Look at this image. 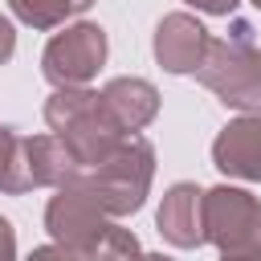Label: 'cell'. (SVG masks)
<instances>
[{
    "label": "cell",
    "instance_id": "6da1fadb",
    "mask_svg": "<svg viewBox=\"0 0 261 261\" xmlns=\"http://www.w3.org/2000/svg\"><path fill=\"white\" fill-rule=\"evenodd\" d=\"M45 228L53 245L69 249L77 261H139V241L130 228H118L82 188H57L45 208Z\"/></svg>",
    "mask_w": 261,
    "mask_h": 261
},
{
    "label": "cell",
    "instance_id": "7a4b0ae2",
    "mask_svg": "<svg viewBox=\"0 0 261 261\" xmlns=\"http://www.w3.org/2000/svg\"><path fill=\"white\" fill-rule=\"evenodd\" d=\"M151 175H155V147L143 135H130L106 159L77 167L69 188H82L106 216H126V212L143 208V200L151 192Z\"/></svg>",
    "mask_w": 261,
    "mask_h": 261
},
{
    "label": "cell",
    "instance_id": "3957f363",
    "mask_svg": "<svg viewBox=\"0 0 261 261\" xmlns=\"http://www.w3.org/2000/svg\"><path fill=\"white\" fill-rule=\"evenodd\" d=\"M196 77L232 110L261 114V45L249 20H232L228 37H212Z\"/></svg>",
    "mask_w": 261,
    "mask_h": 261
},
{
    "label": "cell",
    "instance_id": "277c9868",
    "mask_svg": "<svg viewBox=\"0 0 261 261\" xmlns=\"http://www.w3.org/2000/svg\"><path fill=\"white\" fill-rule=\"evenodd\" d=\"M45 122H49V130L73 151V159H77L82 167L106 159L122 139H130V135H122L118 122L106 114L102 94H98V90H86V86H77V90H53V98L45 102Z\"/></svg>",
    "mask_w": 261,
    "mask_h": 261
},
{
    "label": "cell",
    "instance_id": "5b68a950",
    "mask_svg": "<svg viewBox=\"0 0 261 261\" xmlns=\"http://www.w3.org/2000/svg\"><path fill=\"white\" fill-rule=\"evenodd\" d=\"M106 61V29L102 24H69L61 29L45 53H41V73L49 77L53 90H77V86H90V77L102 69Z\"/></svg>",
    "mask_w": 261,
    "mask_h": 261
},
{
    "label": "cell",
    "instance_id": "8992f818",
    "mask_svg": "<svg viewBox=\"0 0 261 261\" xmlns=\"http://www.w3.org/2000/svg\"><path fill=\"white\" fill-rule=\"evenodd\" d=\"M204 237L220 253L261 245V204L245 188H208L204 192Z\"/></svg>",
    "mask_w": 261,
    "mask_h": 261
},
{
    "label": "cell",
    "instance_id": "52a82bcc",
    "mask_svg": "<svg viewBox=\"0 0 261 261\" xmlns=\"http://www.w3.org/2000/svg\"><path fill=\"white\" fill-rule=\"evenodd\" d=\"M208 45H212L208 29L188 12H171L155 29V57L167 73H196Z\"/></svg>",
    "mask_w": 261,
    "mask_h": 261
},
{
    "label": "cell",
    "instance_id": "ba28073f",
    "mask_svg": "<svg viewBox=\"0 0 261 261\" xmlns=\"http://www.w3.org/2000/svg\"><path fill=\"white\" fill-rule=\"evenodd\" d=\"M159 232L175 249H196L204 245V188L196 184H171L163 204H159Z\"/></svg>",
    "mask_w": 261,
    "mask_h": 261
},
{
    "label": "cell",
    "instance_id": "9c48e42d",
    "mask_svg": "<svg viewBox=\"0 0 261 261\" xmlns=\"http://www.w3.org/2000/svg\"><path fill=\"white\" fill-rule=\"evenodd\" d=\"M212 163L237 179H261V114L228 122L212 143Z\"/></svg>",
    "mask_w": 261,
    "mask_h": 261
},
{
    "label": "cell",
    "instance_id": "30bf717a",
    "mask_svg": "<svg viewBox=\"0 0 261 261\" xmlns=\"http://www.w3.org/2000/svg\"><path fill=\"white\" fill-rule=\"evenodd\" d=\"M98 94H102V106H106V114L118 122L122 135L143 130V126L159 114V90H155L147 77H114V82H106Z\"/></svg>",
    "mask_w": 261,
    "mask_h": 261
},
{
    "label": "cell",
    "instance_id": "8fae6325",
    "mask_svg": "<svg viewBox=\"0 0 261 261\" xmlns=\"http://www.w3.org/2000/svg\"><path fill=\"white\" fill-rule=\"evenodd\" d=\"M29 188H37L33 159H29V135H16L12 126L0 122V192L20 196Z\"/></svg>",
    "mask_w": 261,
    "mask_h": 261
},
{
    "label": "cell",
    "instance_id": "7c38bea8",
    "mask_svg": "<svg viewBox=\"0 0 261 261\" xmlns=\"http://www.w3.org/2000/svg\"><path fill=\"white\" fill-rule=\"evenodd\" d=\"M8 4H12V12L24 24H33V29H57L61 20L86 12L94 0H8Z\"/></svg>",
    "mask_w": 261,
    "mask_h": 261
},
{
    "label": "cell",
    "instance_id": "4fadbf2b",
    "mask_svg": "<svg viewBox=\"0 0 261 261\" xmlns=\"http://www.w3.org/2000/svg\"><path fill=\"white\" fill-rule=\"evenodd\" d=\"M188 4L200 8V12H208V16H232L241 0H188Z\"/></svg>",
    "mask_w": 261,
    "mask_h": 261
},
{
    "label": "cell",
    "instance_id": "5bb4252c",
    "mask_svg": "<svg viewBox=\"0 0 261 261\" xmlns=\"http://www.w3.org/2000/svg\"><path fill=\"white\" fill-rule=\"evenodd\" d=\"M29 261H77V257L69 249H61V245H41V249L29 253Z\"/></svg>",
    "mask_w": 261,
    "mask_h": 261
},
{
    "label": "cell",
    "instance_id": "9a60e30c",
    "mask_svg": "<svg viewBox=\"0 0 261 261\" xmlns=\"http://www.w3.org/2000/svg\"><path fill=\"white\" fill-rule=\"evenodd\" d=\"M0 261H16V232L4 216H0Z\"/></svg>",
    "mask_w": 261,
    "mask_h": 261
},
{
    "label": "cell",
    "instance_id": "2e32d148",
    "mask_svg": "<svg viewBox=\"0 0 261 261\" xmlns=\"http://www.w3.org/2000/svg\"><path fill=\"white\" fill-rule=\"evenodd\" d=\"M12 49H16V33H12V20H8V16H0V65L12 57Z\"/></svg>",
    "mask_w": 261,
    "mask_h": 261
},
{
    "label": "cell",
    "instance_id": "e0dca14e",
    "mask_svg": "<svg viewBox=\"0 0 261 261\" xmlns=\"http://www.w3.org/2000/svg\"><path fill=\"white\" fill-rule=\"evenodd\" d=\"M220 261H261V245H253V249H237V253H220Z\"/></svg>",
    "mask_w": 261,
    "mask_h": 261
},
{
    "label": "cell",
    "instance_id": "ac0fdd59",
    "mask_svg": "<svg viewBox=\"0 0 261 261\" xmlns=\"http://www.w3.org/2000/svg\"><path fill=\"white\" fill-rule=\"evenodd\" d=\"M139 261H171V257H163V253H143Z\"/></svg>",
    "mask_w": 261,
    "mask_h": 261
},
{
    "label": "cell",
    "instance_id": "d6986e66",
    "mask_svg": "<svg viewBox=\"0 0 261 261\" xmlns=\"http://www.w3.org/2000/svg\"><path fill=\"white\" fill-rule=\"evenodd\" d=\"M253 4H257V8H261V0H253Z\"/></svg>",
    "mask_w": 261,
    "mask_h": 261
}]
</instances>
